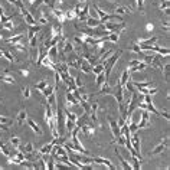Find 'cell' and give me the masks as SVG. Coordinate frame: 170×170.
<instances>
[{"mask_svg": "<svg viewBox=\"0 0 170 170\" xmlns=\"http://www.w3.org/2000/svg\"><path fill=\"white\" fill-rule=\"evenodd\" d=\"M120 56H121V51L114 52L113 55H111L107 61L104 62V74H105V81H107V82H108V77L111 75V71H113L114 65L117 63V61H118Z\"/></svg>", "mask_w": 170, "mask_h": 170, "instance_id": "6da1fadb", "label": "cell"}, {"mask_svg": "<svg viewBox=\"0 0 170 170\" xmlns=\"http://www.w3.org/2000/svg\"><path fill=\"white\" fill-rule=\"evenodd\" d=\"M101 25H103L104 29H107L110 33H111V32L120 33V32H123L124 29H125V23H124V22H117V23H114V22H104Z\"/></svg>", "mask_w": 170, "mask_h": 170, "instance_id": "7a4b0ae2", "label": "cell"}, {"mask_svg": "<svg viewBox=\"0 0 170 170\" xmlns=\"http://www.w3.org/2000/svg\"><path fill=\"white\" fill-rule=\"evenodd\" d=\"M141 118H140V121L137 123V127L139 128H147V127H150V115H149V111L147 110H141Z\"/></svg>", "mask_w": 170, "mask_h": 170, "instance_id": "3957f363", "label": "cell"}, {"mask_svg": "<svg viewBox=\"0 0 170 170\" xmlns=\"http://www.w3.org/2000/svg\"><path fill=\"white\" fill-rule=\"evenodd\" d=\"M167 141H169V139H167V137H166L165 140H161V141H160V144H157V146H156V147H154L153 150H150L149 156H153V157H154V156L161 154V153H163V151L166 150V146H167Z\"/></svg>", "mask_w": 170, "mask_h": 170, "instance_id": "277c9868", "label": "cell"}, {"mask_svg": "<svg viewBox=\"0 0 170 170\" xmlns=\"http://www.w3.org/2000/svg\"><path fill=\"white\" fill-rule=\"evenodd\" d=\"M78 104H79V101L74 97V94L71 91H68L67 95H65V107H67V110H69L74 105H78Z\"/></svg>", "mask_w": 170, "mask_h": 170, "instance_id": "5b68a950", "label": "cell"}, {"mask_svg": "<svg viewBox=\"0 0 170 170\" xmlns=\"http://www.w3.org/2000/svg\"><path fill=\"white\" fill-rule=\"evenodd\" d=\"M108 123H110V128H111V133H113V137H114V139H117L120 134H121L118 124H117V121H115L113 117H110V115H108Z\"/></svg>", "mask_w": 170, "mask_h": 170, "instance_id": "8992f818", "label": "cell"}, {"mask_svg": "<svg viewBox=\"0 0 170 170\" xmlns=\"http://www.w3.org/2000/svg\"><path fill=\"white\" fill-rule=\"evenodd\" d=\"M131 147H133L134 151L137 153H141V146H140V137H139V133H131Z\"/></svg>", "mask_w": 170, "mask_h": 170, "instance_id": "52a82bcc", "label": "cell"}, {"mask_svg": "<svg viewBox=\"0 0 170 170\" xmlns=\"http://www.w3.org/2000/svg\"><path fill=\"white\" fill-rule=\"evenodd\" d=\"M51 12H52V15L58 19L59 23H63V22L67 20L65 19V10L63 9H61V7H53V9H51Z\"/></svg>", "mask_w": 170, "mask_h": 170, "instance_id": "ba28073f", "label": "cell"}, {"mask_svg": "<svg viewBox=\"0 0 170 170\" xmlns=\"http://www.w3.org/2000/svg\"><path fill=\"white\" fill-rule=\"evenodd\" d=\"M94 163H97V165H101V166H105V167H108L110 170L115 169V166L113 165V161L108 159H103V157H92Z\"/></svg>", "mask_w": 170, "mask_h": 170, "instance_id": "9c48e42d", "label": "cell"}, {"mask_svg": "<svg viewBox=\"0 0 170 170\" xmlns=\"http://www.w3.org/2000/svg\"><path fill=\"white\" fill-rule=\"evenodd\" d=\"M79 131H82L87 137H92L94 134H95V130H94V127L91 125V123H85L82 124L81 127H79Z\"/></svg>", "mask_w": 170, "mask_h": 170, "instance_id": "30bf717a", "label": "cell"}, {"mask_svg": "<svg viewBox=\"0 0 170 170\" xmlns=\"http://www.w3.org/2000/svg\"><path fill=\"white\" fill-rule=\"evenodd\" d=\"M88 16H89V5H88L87 2H85V5H84V7H82V10L78 13L77 19H78L79 22H85V20H87Z\"/></svg>", "mask_w": 170, "mask_h": 170, "instance_id": "8fae6325", "label": "cell"}, {"mask_svg": "<svg viewBox=\"0 0 170 170\" xmlns=\"http://www.w3.org/2000/svg\"><path fill=\"white\" fill-rule=\"evenodd\" d=\"M88 27H91V29H95L98 26H101V20L98 19V17H91V16H88L87 20H85Z\"/></svg>", "mask_w": 170, "mask_h": 170, "instance_id": "7c38bea8", "label": "cell"}, {"mask_svg": "<svg viewBox=\"0 0 170 170\" xmlns=\"http://www.w3.org/2000/svg\"><path fill=\"white\" fill-rule=\"evenodd\" d=\"M41 65H42V67H45V68H49V69H52V71H55V68H56V62H53L51 58L46 55V56L42 59Z\"/></svg>", "mask_w": 170, "mask_h": 170, "instance_id": "4fadbf2b", "label": "cell"}, {"mask_svg": "<svg viewBox=\"0 0 170 170\" xmlns=\"http://www.w3.org/2000/svg\"><path fill=\"white\" fill-rule=\"evenodd\" d=\"M26 123H27V125H29V127H31V128L33 130V131H35V133H36L38 136H42V134H43L42 128L39 127V124L35 123V121H33L32 118H26Z\"/></svg>", "mask_w": 170, "mask_h": 170, "instance_id": "5bb4252c", "label": "cell"}, {"mask_svg": "<svg viewBox=\"0 0 170 170\" xmlns=\"http://www.w3.org/2000/svg\"><path fill=\"white\" fill-rule=\"evenodd\" d=\"M23 38H25V35L20 32V33H15V35H13V36H10V38H6L5 42H6V43H12V45H13V43H17V42L23 41Z\"/></svg>", "mask_w": 170, "mask_h": 170, "instance_id": "9a60e30c", "label": "cell"}, {"mask_svg": "<svg viewBox=\"0 0 170 170\" xmlns=\"http://www.w3.org/2000/svg\"><path fill=\"white\" fill-rule=\"evenodd\" d=\"M115 154H117V157H118V160H120V163H121V167H123V169H133V167H131V165H130L128 161H127V160L124 159L123 156H121V153H120V150L118 149H115Z\"/></svg>", "mask_w": 170, "mask_h": 170, "instance_id": "2e32d148", "label": "cell"}, {"mask_svg": "<svg viewBox=\"0 0 170 170\" xmlns=\"http://www.w3.org/2000/svg\"><path fill=\"white\" fill-rule=\"evenodd\" d=\"M79 71L88 75V74H92V67H91L87 61H84V59H82V61H81V63H79Z\"/></svg>", "mask_w": 170, "mask_h": 170, "instance_id": "e0dca14e", "label": "cell"}, {"mask_svg": "<svg viewBox=\"0 0 170 170\" xmlns=\"http://www.w3.org/2000/svg\"><path fill=\"white\" fill-rule=\"evenodd\" d=\"M52 147H53V143H46V144H43L39 149V151H38V154L39 156H43V154H51V150H52Z\"/></svg>", "mask_w": 170, "mask_h": 170, "instance_id": "ac0fdd59", "label": "cell"}, {"mask_svg": "<svg viewBox=\"0 0 170 170\" xmlns=\"http://www.w3.org/2000/svg\"><path fill=\"white\" fill-rule=\"evenodd\" d=\"M157 41H159V38L153 36V38H147V39H139L137 43H139V45H156Z\"/></svg>", "mask_w": 170, "mask_h": 170, "instance_id": "d6986e66", "label": "cell"}, {"mask_svg": "<svg viewBox=\"0 0 170 170\" xmlns=\"http://www.w3.org/2000/svg\"><path fill=\"white\" fill-rule=\"evenodd\" d=\"M26 118H27V111H26V110L19 111V114H17V118H16L17 125H23V123L26 121Z\"/></svg>", "mask_w": 170, "mask_h": 170, "instance_id": "ffe728a7", "label": "cell"}, {"mask_svg": "<svg viewBox=\"0 0 170 170\" xmlns=\"http://www.w3.org/2000/svg\"><path fill=\"white\" fill-rule=\"evenodd\" d=\"M13 51L16 52H20V53H25V55H27V49H26V46L23 45V42H17V43H13V48H12Z\"/></svg>", "mask_w": 170, "mask_h": 170, "instance_id": "44dd1931", "label": "cell"}, {"mask_svg": "<svg viewBox=\"0 0 170 170\" xmlns=\"http://www.w3.org/2000/svg\"><path fill=\"white\" fill-rule=\"evenodd\" d=\"M74 43L72 42H69V41H65V43H63V48H62V52L67 55V53H74Z\"/></svg>", "mask_w": 170, "mask_h": 170, "instance_id": "7402d4cb", "label": "cell"}, {"mask_svg": "<svg viewBox=\"0 0 170 170\" xmlns=\"http://www.w3.org/2000/svg\"><path fill=\"white\" fill-rule=\"evenodd\" d=\"M149 67L146 62H143V61H140L137 65H134L133 68H128L130 69V72H139V71H143V69H146V68Z\"/></svg>", "mask_w": 170, "mask_h": 170, "instance_id": "603a6c76", "label": "cell"}, {"mask_svg": "<svg viewBox=\"0 0 170 170\" xmlns=\"http://www.w3.org/2000/svg\"><path fill=\"white\" fill-rule=\"evenodd\" d=\"M128 13H131V9L130 7H127V6H118V7H115V15H128Z\"/></svg>", "mask_w": 170, "mask_h": 170, "instance_id": "cb8c5ba5", "label": "cell"}, {"mask_svg": "<svg viewBox=\"0 0 170 170\" xmlns=\"http://www.w3.org/2000/svg\"><path fill=\"white\" fill-rule=\"evenodd\" d=\"M130 75H131V72H130V69L127 68V69H125V71H124V72L121 74V78L118 79L120 85H123V87H124V84H125V82H127V81L130 79Z\"/></svg>", "mask_w": 170, "mask_h": 170, "instance_id": "d4e9b609", "label": "cell"}, {"mask_svg": "<svg viewBox=\"0 0 170 170\" xmlns=\"http://www.w3.org/2000/svg\"><path fill=\"white\" fill-rule=\"evenodd\" d=\"M20 151H23L25 154H32V153H35V147H33L32 143H26V144L20 149Z\"/></svg>", "mask_w": 170, "mask_h": 170, "instance_id": "484cf974", "label": "cell"}, {"mask_svg": "<svg viewBox=\"0 0 170 170\" xmlns=\"http://www.w3.org/2000/svg\"><path fill=\"white\" fill-rule=\"evenodd\" d=\"M77 13H75V10L74 9H68V10H65V19L67 20H77Z\"/></svg>", "mask_w": 170, "mask_h": 170, "instance_id": "4316f807", "label": "cell"}, {"mask_svg": "<svg viewBox=\"0 0 170 170\" xmlns=\"http://www.w3.org/2000/svg\"><path fill=\"white\" fill-rule=\"evenodd\" d=\"M9 143L13 149H19V146H20V137H17V136H12L10 140H9Z\"/></svg>", "mask_w": 170, "mask_h": 170, "instance_id": "83f0119b", "label": "cell"}, {"mask_svg": "<svg viewBox=\"0 0 170 170\" xmlns=\"http://www.w3.org/2000/svg\"><path fill=\"white\" fill-rule=\"evenodd\" d=\"M65 84H67V87H68V91H71L72 92L74 89H77V85H75V81H74V78L69 75V78H68L67 81H65Z\"/></svg>", "mask_w": 170, "mask_h": 170, "instance_id": "f1b7e54d", "label": "cell"}, {"mask_svg": "<svg viewBox=\"0 0 170 170\" xmlns=\"http://www.w3.org/2000/svg\"><path fill=\"white\" fill-rule=\"evenodd\" d=\"M133 87H136V88H147V87H150L151 85V82L150 81H133Z\"/></svg>", "mask_w": 170, "mask_h": 170, "instance_id": "f546056e", "label": "cell"}, {"mask_svg": "<svg viewBox=\"0 0 170 170\" xmlns=\"http://www.w3.org/2000/svg\"><path fill=\"white\" fill-rule=\"evenodd\" d=\"M75 125H77V124H75V121H72V120H69V118H65V131L71 133Z\"/></svg>", "mask_w": 170, "mask_h": 170, "instance_id": "4dcf8cb0", "label": "cell"}, {"mask_svg": "<svg viewBox=\"0 0 170 170\" xmlns=\"http://www.w3.org/2000/svg\"><path fill=\"white\" fill-rule=\"evenodd\" d=\"M120 39V35L118 33H114V32H111V33H108L107 35V38H105V41H108V42H113V43H117Z\"/></svg>", "mask_w": 170, "mask_h": 170, "instance_id": "1f68e13d", "label": "cell"}, {"mask_svg": "<svg viewBox=\"0 0 170 170\" xmlns=\"http://www.w3.org/2000/svg\"><path fill=\"white\" fill-rule=\"evenodd\" d=\"M104 82H105V74H104V71H103V72L97 74V78H95V84H97V87H101Z\"/></svg>", "mask_w": 170, "mask_h": 170, "instance_id": "d6a6232c", "label": "cell"}, {"mask_svg": "<svg viewBox=\"0 0 170 170\" xmlns=\"http://www.w3.org/2000/svg\"><path fill=\"white\" fill-rule=\"evenodd\" d=\"M53 91H55V87H51V85L48 84V85H46L45 88H43V89H42L41 92L43 94V97H45V98H48V97H49V95H51L52 92H53Z\"/></svg>", "mask_w": 170, "mask_h": 170, "instance_id": "836d02e7", "label": "cell"}, {"mask_svg": "<svg viewBox=\"0 0 170 170\" xmlns=\"http://www.w3.org/2000/svg\"><path fill=\"white\" fill-rule=\"evenodd\" d=\"M104 71V63H99V62H97L95 65H92V74L94 75H97V74L103 72Z\"/></svg>", "mask_w": 170, "mask_h": 170, "instance_id": "e575fe53", "label": "cell"}, {"mask_svg": "<svg viewBox=\"0 0 170 170\" xmlns=\"http://www.w3.org/2000/svg\"><path fill=\"white\" fill-rule=\"evenodd\" d=\"M56 99H58V97H56V92H55V91H53V92H52L51 95H49V97H48V101H46V103L49 104V105H51V107H53V105H55V104H56Z\"/></svg>", "mask_w": 170, "mask_h": 170, "instance_id": "d590c367", "label": "cell"}, {"mask_svg": "<svg viewBox=\"0 0 170 170\" xmlns=\"http://www.w3.org/2000/svg\"><path fill=\"white\" fill-rule=\"evenodd\" d=\"M169 0H161V5H160V10H165L166 16H169Z\"/></svg>", "mask_w": 170, "mask_h": 170, "instance_id": "8d00e7d4", "label": "cell"}, {"mask_svg": "<svg viewBox=\"0 0 170 170\" xmlns=\"http://www.w3.org/2000/svg\"><path fill=\"white\" fill-rule=\"evenodd\" d=\"M0 27H3V29H6V31H13L15 29V25H13V22H10V20H7V22H5V23H2L0 25Z\"/></svg>", "mask_w": 170, "mask_h": 170, "instance_id": "74e56055", "label": "cell"}, {"mask_svg": "<svg viewBox=\"0 0 170 170\" xmlns=\"http://www.w3.org/2000/svg\"><path fill=\"white\" fill-rule=\"evenodd\" d=\"M38 42H39L38 35H33V36L29 39V46H31V48H36L38 46Z\"/></svg>", "mask_w": 170, "mask_h": 170, "instance_id": "f35d334b", "label": "cell"}, {"mask_svg": "<svg viewBox=\"0 0 170 170\" xmlns=\"http://www.w3.org/2000/svg\"><path fill=\"white\" fill-rule=\"evenodd\" d=\"M48 84H49V82H48L46 79H43V81H41V82H38V84H35V88H36L38 91H42V89H43V88L46 87Z\"/></svg>", "mask_w": 170, "mask_h": 170, "instance_id": "ab89813d", "label": "cell"}, {"mask_svg": "<svg viewBox=\"0 0 170 170\" xmlns=\"http://www.w3.org/2000/svg\"><path fill=\"white\" fill-rule=\"evenodd\" d=\"M157 52H159L161 56H166V58L170 55V49H169V48H159V49H157Z\"/></svg>", "mask_w": 170, "mask_h": 170, "instance_id": "60d3db41", "label": "cell"}, {"mask_svg": "<svg viewBox=\"0 0 170 170\" xmlns=\"http://www.w3.org/2000/svg\"><path fill=\"white\" fill-rule=\"evenodd\" d=\"M46 169H55V159L53 157H48L46 160Z\"/></svg>", "mask_w": 170, "mask_h": 170, "instance_id": "b9f144b4", "label": "cell"}, {"mask_svg": "<svg viewBox=\"0 0 170 170\" xmlns=\"http://www.w3.org/2000/svg\"><path fill=\"white\" fill-rule=\"evenodd\" d=\"M2 81L7 84H15V78L10 77V75H2Z\"/></svg>", "mask_w": 170, "mask_h": 170, "instance_id": "7bdbcfd3", "label": "cell"}, {"mask_svg": "<svg viewBox=\"0 0 170 170\" xmlns=\"http://www.w3.org/2000/svg\"><path fill=\"white\" fill-rule=\"evenodd\" d=\"M65 118H69V120H72V121H77L78 115L75 113H71V111H65Z\"/></svg>", "mask_w": 170, "mask_h": 170, "instance_id": "ee69618b", "label": "cell"}, {"mask_svg": "<svg viewBox=\"0 0 170 170\" xmlns=\"http://www.w3.org/2000/svg\"><path fill=\"white\" fill-rule=\"evenodd\" d=\"M163 71H165L166 82H169V72H170V65H169V63H166L165 67H163ZM163 71H161V72H163Z\"/></svg>", "mask_w": 170, "mask_h": 170, "instance_id": "f6af8a7d", "label": "cell"}, {"mask_svg": "<svg viewBox=\"0 0 170 170\" xmlns=\"http://www.w3.org/2000/svg\"><path fill=\"white\" fill-rule=\"evenodd\" d=\"M22 94H23V98H26V99H27V98L31 97V88H29V87H23V88H22Z\"/></svg>", "mask_w": 170, "mask_h": 170, "instance_id": "bcb514c9", "label": "cell"}, {"mask_svg": "<svg viewBox=\"0 0 170 170\" xmlns=\"http://www.w3.org/2000/svg\"><path fill=\"white\" fill-rule=\"evenodd\" d=\"M3 58H6L9 62H15V56L12 55L10 52H5V51H3Z\"/></svg>", "mask_w": 170, "mask_h": 170, "instance_id": "7dc6e473", "label": "cell"}, {"mask_svg": "<svg viewBox=\"0 0 170 170\" xmlns=\"http://www.w3.org/2000/svg\"><path fill=\"white\" fill-rule=\"evenodd\" d=\"M128 130H130V133H136V131L139 130V127H137V123L131 121V123L128 124Z\"/></svg>", "mask_w": 170, "mask_h": 170, "instance_id": "c3c4849f", "label": "cell"}, {"mask_svg": "<svg viewBox=\"0 0 170 170\" xmlns=\"http://www.w3.org/2000/svg\"><path fill=\"white\" fill-rule=\"evenodd\" d=\"M0 123H2V124H7V125H10V124L13 123V121H12L10 118H7V117H2V115H0Z\"/></svg>", "mask_w": 170, "mask_h": 170, "instance_id": "681fc988", "label": "cell"}, {"mask_svg": "<svg viewBox=\"0 0 170 170\" xmlns=\"http://www.w3.org/2000/svg\"><path fill=\"white\" fill-rule=\"evenodd\" d=\"M131 51H133V52H136V53H141V51H140V46L137 45V43H136V42H134V43H133V46H131Z\"/></svg>", "mask_w": 170, "mask_h": 170, "instance_id": "f907efd6", "label": "cell"}, {"mask_svg": "<svg viewBox=\"0 0 170 170\" xmlns=\"http://www.w3.org/2000/svg\"><path fill=\"white\" fill-rule=\"evenodd\" d=\"M41 3H43L42 0H35V2L32 3V7H33V9L36 10V9H39V6H41Z\"/></svg>", "mask_w": 170, "mask_h": 170, "instance_id": "816d5d0a", "label": "cell"}, {"mask_svg": "<svg viewBox=\"0 0 170 170\" xmlns=\"http://www.w3.org/2000/svg\"><path fill=\"white\" fill-rule=\"evenodd\" d=\"M139 62H140V59H133V61H130L128 62V68H133L134 65H137Z\"/></svg>", "mask_w": 170, "mask_h": 170, "instance_id": "f5cc1de1", "label": "cell"}, {"mask_svg": "<svg viewBox=\"0 0 170 170\" xmlns=\"http://www.w3.org/2000/svg\"><path fill=\"white\" fill-rule=\"evenodd\" d=\"M136 3H137V7L143 12V3H144V0H136Z\"/></svg>", "mask_w": 170, "mask_h": 170, "instance_id": "db71d44e", "label": "cell"}, {"mask_svg": "<svg viewBox=\"0 0 170 170\" xmlns=\"http://www.w3.org/2000/svg\"><path fill=\"white\" fill-rule=\"evenodd\" d=\"M157 91H159V89H157V88H153V89H149V95H151V97H153V95H154V94H157Z\"/></svg>", "mask_w": 170, "mask_h": 170, "instance_id": "11a10c76", "label": "cell"}, {"mask_svg": "<svg viewBox=\"0 0 170 170\" xmlns=\"http://www.w3.org/2000/svg\"><path fill=\"white\" fill-rule=\"evenodd\" d=\"M160 115H161V117H165L166 120H169V118H170V117H169V113H167V110H165L163 113H160Z\"/></svg>", "mask_w": 170, "mask_h": 170, "instance_id": "9f6ffc18", "label": "cell"}, {"mask_svg": "<svg viewBox=\"0 0 170 170\" xmlns=\"http://www.w3.org/2000/svg\"><path fill=\"white\" fill-rule=\"evenodd\" d=\"M163 25H165V27H166V29H167V31H169V27H170V23H169V20H166L165 23H163Z\"/></svg>", "mask_w": 170, "mask_h": 170, "instance_id": "6f0895ef", "label": "cell"}, {"mask_svg": "<svg viewBox=\"0 0 170 170\" xmlns=\"http://www.w3.org/2000/svg\"><path fill=\"white\" fill-rule=\"evenodd\" d=\"M153 31V25H147V32Z\"/></svg>", "mask_w": 170, "mask_h": 170, "instance_id": "680465c9", "label": "cell"}, {"mask_svg": "<svg viewBox=\"0 0 170 170\" xmlns=\"http://www.w3.org/2000/svg\"><path fill=\"white\" fill-rule=\"evenodd\" d=\"M7 2H9V3H12V5H16V2H17V0H7Z\"/></svg>", "mask_w": 170, "mask_h": 170, "instance_id": "91938a15", "label": "cell"}, {"mask_svg": "<svg viewBox=\"0 0 170 170\" xmlns=\"http://www.w3.org/2000/svg\"><path fill=\"white\" fill-rule=\"evenodd\" d=\"M0 58H3V51L0 49Z\"/></svg>", "mask_w": 170, "mask_h": 170, "instance_id": "94428289", "label": "cell"}, {"mask_svg": "<svg viewBox=\"0 0 170 170\" xmlns=\"http://www.w3.org/2000/svg\"><path fill=\"white\" fill-rule=\"evenodd\" d=\"M78 2H79V3H85L87 0H78Z\"/></svg>", "mask_w": 170, "mask_h": 170, "instance_id": "6125c7cd", "label": "cell"}, {"mask_svg": "<svg viewBox=\"0 0 170 170\" xmlns=\"http://www.w3.org/2000/svg\"><path fill=\"white\" fill-rule=\"evenodd\" d=\"M0 169H3V167H2V166H0Z\"/></svg>", "mask_w": 170, "mask_h": 170, "instance_id": "be15d7a7", "label": "cell"}]
</instances>
